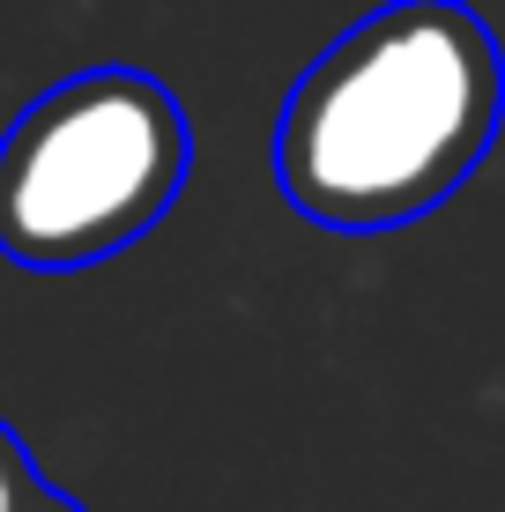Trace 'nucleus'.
Returning <instances> with one entry per match:
<instances>
[{
    "label": "nucleus",
    "mask_w": 505,
    "mask_h": 512,
    "mask_svg": "<svg viewBox=\"0 0 505 512\" xmlns=\"http://www.w3.org/2000/svg\"><path fill=\"white\" fill-rule=\"evenodd\" d=\"M505 119V60L461 0H387L298 75L275 186L327 231H394L454 201Z\"/></svg>",
    "instance_id": "nucleus-1"
},
{
    "label": "nucleus",
    "mask_w": 505,
    "mask_h": 512,
    "mask_svg": "<svg viewBox=\"0 0 505 512\" xmlns=\"http://www.w3.org/2000/svg\"><path fill=\"white\" fill-rule=\"evenodd\" d=\"M194 127L142 67H82L0 134V253L67 275L127 253L179 201Z\"/></svg>",
    "instance_id": "nucleus-2"
},
{
    "label": "nucleus",
    "mask_w": 505,
    "mask_h": 512,
    "mask_svg": "<svg viewBox=\"0 0 505 512\" xmlns=\"http://www.w3.org/2000/svg\"><path fill=\"white\" fill-rule=\"evenodd\" d=\"M38 483H45L38 461H30V453H23V438H15L8 423H0V512H23V498H30Z\"/></svg>",
    "instance_id": "nucleus-3"
},
{
    "label": "nucleus",
    "mask_w": 505,
    "mask_h": 512,
    "mask_svg": "<svg viewBox=\"0 0 505 512\" xmlns=\"http://www.w3.org/2000/svg\"><path fill=\"white\" fill-rule=\"evenodd\" d=\"M23 512H82V505L67 498V490H52V483H38V490H30V498H23Z\"/></svg>",
    "instance_id": "nucleus-4"
}]
</instances>
